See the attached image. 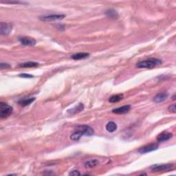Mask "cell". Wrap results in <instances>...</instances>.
Wrapping results in <instances>:
<instances>
[{"label": "cell", "instance_id": "6da1fadb", "mask_svg": "<svg viewBox=\"0 0 176 176\" xmlns=\"http://www.w3.org/2000/svg\"><path fill=\"white\" fill-rule=\"evenodd\" d=\"M74 132L70 136V139L74 141H77L83 136H92L94 134V131L92 127L87 125L76 126L74 128Z\"/></svg>", "mask_w": 176, "mask_h": 176}, {"label": "cell", "instance_id": "7a4b0ae2", "mask_svg": "<svg viewBox=\"0 0 176 176\" xmlns=\"http://www.w3.org/2000/svg\"><path fill=\"white\" fill-rule=\"evenodd\" d=\"M162 62L161 59L156 58H151L149 59L142 61L136 64V67L138 68H153L157 65H162Z\"/></svg>", "mask_w": 176, "mask_h": 176}, {"label": "cell", "instance_id": "3957f363", "mask_svg": "<svg viewBox=\"0 0 176 176\" xmlns=\"http://www.w3.org/2000/svg\"><path fill=\"white\" fill-rule=\"evenodd\" d=\"M13 110V107L6 104L3 102L0 103V117L1 118H6L12 114Z\"/></svg>", "mask_w": 176, "mask_h": 176}, {"label": "cell", "instance_id": "277c9868", "mask_svg": "<svg viewBox=\"0 0 176 176\" xmlns=\"http://www.w3.org/2000/svg\"><path fill=\"white\" fill-rule=\"evenodd\" d=\"M174 168V165L171 164H154L150 167L152 172H160V171H169Z\"/></svg>", "mask_w": 176, "mask_h": 176}, {"label": "cell", "instance_id": "5b68a950", "mask_svg": "<svg viewBox=\"0 0 176 176\" xmlns=\"http://www.w3.org/2000/svg\"><path fill=\"white\" fill-rule=\"evenodd\" d=\"M158 144L156 143H150L146 144L145 146H143V147L140 148L138 149V152L141 154H144V153L152 152L153 151L158 149Z\"/></svg>", "mask_w": 176, "mask_h": 176}, {"label": "cell", "instance_id": "8992f818", "mask_svg": "<svg viewBox=\"0 0 176 176\" xmlns=\"http://www.w3.org/2000/svg\"><path fill=\"white\" fill-rule=\"evenodd\" d=\"M65 15H50L46 16H41L39 19L43 21H55L64 19Z\"/></svg>", "mask_w": 176, "mask_h": 176}, {"label": "cell", "instance_id": "52a82bcc", "mask_svg": "<svg viewBox=\"0 0 176 176\" xmlns=\"http://www.w3.org/2000/svg\"><path fill=\"white\" fill-rule=\"evenodd\" d=\"M13 29V26L11 24L1 22L0 24V34L1 35H8L10 33Z\"/></svg>", "mask_w": 176, "mask_h": 176}, {"label": "cell", "instance_id": "ba28073f", "mask_svg": "<svg viewBox=\"0 0 176 176\" xmlns=\"http://www.w3.org/2000/svg\"><path fill=\"white\" fill-rule=\"evenodd\" d=\"M19 41L22 45L28 46H33L36 44V40L30 37H19Z\"/></svg>", "mask_w": 176, "mask_h": 176}, {"label": "cell", "instance_id": "9c48e42d", "mask_svg": "<svg viewBox=\"0 0 176 176\" xmlns=\"http://www.w3.org/2000/svg\"><path fill=\"white\" fill-rule=\"evenodd\" d=\"M173 136V134L171 133H169L167 132H164L159 134L157 137V141L158 143H163V142L167 141L169 139L171 138Z\"/></svg>", "mask_w": 176, "mask_h": 176}, {"label": "cell", "instance_id": "30bf717a", "mask_svg": "<svg viewBox=\"0 0 176 176\" xmlns=\"http://www.w3.org/2000/svg\"><path fill=\"white\" fill-rule=\"evenodd\" d=\"M83 109H84V105H83V103H79V104L76 105L75 107L72 108V109L67 110V113L70 116H72V115H75L78 114V113L81 112Z\"/></svg>", "mask_w": 176, "mask_h": 176}, {"label": "cell", "instance_id": "8fae6325", "mask_svg": "<svg viewBox=\"0 0 176 176\" xmlns=\"http://www.w3.org/2000/svg\"><path fill=\"white\" fill-rule=\"evenodd\" d=\"M130 109H131V105H124V106H123V107L114 109L112 110V112L114 113V114H126V113L129 112Z\"/></svg>", "mask_w": 176, "mask_h": 176}, {"label": "cell", "instance_id": "7c38bea8", "mask_svg": "<svg viewBox=\"0 0 176 176\" xmlns=\"http://www.w3.org/2000/svg\"><path fill=\"white\" fill-rule=\"evenodd\" d=\"M169 96V94L167 92H161V93L158 94L154 98H153V101L157 103H162L163 101H166Z\"/></svg>", "mask_w": 176, "mask_h": 176}, {"label": "cell", "instance_id": "4fadbf2b", "mask_svg": "<svg viewBox=\"0 0 176 176\" xmlns=\"http://www.w3.org/2000/svg\"><path fill=\"white\" fill-rule=\"evenodd\" d=\"M35 101V98H23L20 99V100L18 101V104L19 105L22 106V107H26V106H28L30 105L31 103Z\"/></svg>", "mask_w": 176, "mask_h": 176}, {"label": "cell", "instance_id": "5bb4252c", "mask_svg": "<svg viewBox=\"0 0 176 176\" xmlns=\"http://www.w3.org/2000/svg\"><path fill=\"white\" fill-rule=\"evenodd\" d=\"M89 54L86 53H79L74 54V55L71 56V58L74 60H80V59H83V58H86L89 57Z\"/></svg>", "mask_w": 176, "mask_h": 176}, {"label": "cell", "instance_id": "9a60e30c", "mask_svg": "<svg viewBox=\"0 0 176 176\" xmlns=\"http://www.w3.org/2000/svg\"><path fill=\"white\" fill-rule=\"evenodd\" d=\"M39 65V64L37 62H33V61H28V62H24L22 64H20L19 66L22 68H28V67H37Z\"/></svg>", "mask_w": 176, "mask_h": 176}, {"label": "cell", "instance_id": "2e32d148", "mask_svg": "<svg viewBox=\"0 0 176 176\" xmlns=\"http://www.w3.org/2000/svg\"><path fill=\"white\" fill-rule=\"evenodd\" d=\"M124 98L123 94H116V95H113L109 98V102L112 103H118L119 101H122Z\"/></svg>", "mask_w": 176, "mask_h": 176}, {"label": "cell", "instance_id": "e0dca14e", "mask_svg": "<svg viewBox=\"0 0 176 176\" xmlns=\"http://www.w3.org/2000/svg\"><path fill=\"white\" fill-rule=\"evenodd\" d=\"M106 130L110 133L115 132L117 129V125L114 122H109L105 126Z\"/></svg>", "mask_w": 176, "mask_h": 176}, {"label": "cell", "instance_id": "ac0fdd59", "mask_svg": "<svg viewBox=\"0 0 176 176\" xmlns=\"http://www.w3.org/2000/svg\"><path fill=\"white\" fill-rule=\"evenodd\" d=\"M105 15H107L108 17L112 18V19H118L119 17L118 13L116 12V10H114V9H109V10H107L105 12Z\"/></svg>", "mask_w": 176, "mask_h": 176}, {"label": "cell", "instance_id": "d6986e66", "mask_svg": "<svg viewBox=\"0 0 176 176\" xmlns=\"http://www.w3.org/2000/svg\"><path fill=\"white\" fill-rule=\"evenodd\" d=\"M98 164V162L97 160H88L85 163V166L87 169H91L96 166Z\"/></svg>", "mask_w": 176, "mask_h": 176}, {"label": "cell", "instance_id": "ffe728a7", "mask_svg": "<svg viewBox=\"0 0 176 176\" xmlns=\"http://www.w3.org/2000/svg\"><path fill=\"white\" fill-rule=\"evenodd\" d=\"M19 76L21 78H32L34 77V76L28 74H20Z\"/></svg>", "mask_w": 176, "mask_h": 176}, {"label": "cell", "instance_id": "44dd1931", "mask_svg": "<svg viewBox=\"0 0 176 176\" xmlns=\"http://www.w3.org/2000/svg\"><path fill=\"white\" fill-rule=\"evenodd\" d=\"M168 110L171 113H175L176 112V109H175V104H173L169 106V107H168Z\"/></svg>", "mask_w": 176, "mask_h": 176}, {"label": "cell", "instance_id": "7402d4cb", "mask_svg": "<svg viewBox=\"0 0 176 176\" xmlns=\"http://www.w3.org/2000/svg\"><path fill=\"white\" fill-rule=\"evenodd\" d=\"M69 175H70L77 176V175H81V173H80L79 171H77V170H74V171H71V172L69 173Z\"/></svg>", "mask_w": 176, "mask_h": 176}, {"label": "cell", "instance_id": "603a6c76", "mask_svg": "<svg viewBox=\"0 0 176 176\" xmlns=\"http://www.w3.org/2000/svg\"><path fill=\"white\" fill-rule=\"evenodd\" d=\"M10 67H11L10 65H9L8 64H4V63H1V64H0V68L1 69L10 68Z\"/></svg>", "mask_w": 176, "mask_h": 176}, {"label": "cell", "instance_id": "cb8c5ba5", "mask_svg": "<svg viewBox=\"0 0 176 176\" xmlns=\"http://www.w3.org/2000/svg\"><path fill=\"white\" fill-rule=\"evenodd\" d=\"M43 174L44 175H55V173H53V172H48V173H43Z\"/></svg>", "mask_w": 176, "mask_h": 176}]
</instances>
